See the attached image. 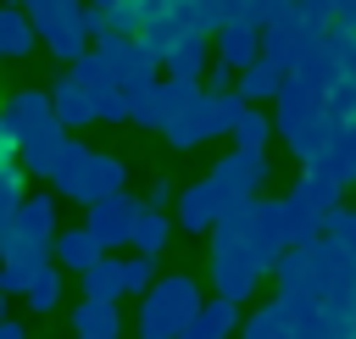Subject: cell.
I'll use <instances>...</instances> for the list:
<instances>
[{
    "mask_svg": "<svg viewBox=\"0 0 356 339\" xmlns=\"http://www.w3.org/2000/svg\"><path fill=\"white\" fill-rule=\"evenodd\" d=\"M206 50H211V39H184V44L161 61V67H167V78H189V83H200V78H206V67H211V56H206Z\"/></svg>",
    "mask_w": 356,
    "mask_h": 339,
    "instance_id": "cell-28",
    "label": "cell"
},
{
    "mask_svg": "<svg viewBox=\"0 0 356 339\" xmlns=\"http://www.w3.org/2000/svg\"><path fill=\"white\" fill-rule=\"evenodd\" d=\"M122 183H128V167L111 150H89L83 139L67 144V156H61V167L50 178V189L67 195V200H78L83 211L100 206V200H111V195H122Z\"/></svg>",
    "mask_w": 356,
    "mask_h": 339,
    "instance_id": "cell-1",
    "label": "cell"
},
{
    "mask_svg": "<svg viewBox=\"0 0 356 339\" xmlns=\"http://www.w3.org/2000/svg\"><path fill=\"white\" fill-rule=\"evenodd\" d=\"M95 50H100V61L111 67V78H117V89H122V94H134V89L156 83V67H161V61H156L139 39H117V33H106Z\"/></svg>",
    "mask_w": 356,
    "mask_h": 339,
    "instance_id": "cell-9",
    "label": "cell"
},
{
    "mask_svg": "<svg viewBox=\"0 0 356 339\" xmlns=\"http://www.w3.org/2000/svg\"><path fill=\"white\" fill-rule=\"evenodd\" d=\"M206 178L239 206V200H261V189H267V178H273V161H267V150H228Z\"/></svg>",
    "mask_w": 356,
    "mask_h": 339,
    "instance_id": "cell-7",
    "label": "cell"
},
{
    "mask_svg": "<svg viewBox=\"0 0 356 339\" xmlns=\"http://www.w3.org/2000/svg\"><path fill=\"white\" fill-rule=\"evenodd\" d=\"M67 72H72V78H78V89H83V94L95 100V111H100V100H111V94H122V89H117V78H111V67L100 61V50H89V56H78V61H72Z\"/></svg>",
    "mask_w": 356,
    "mask_h": 339,
    "instance_id": "cell-22",
    "label": "cell"
},
{
    "mask_svg": "<svg viewBox=\"0 0 356 339\" xmlns=\"http://www.w3.org/2000/svg\"><path fill=\"white\" fill-rule=\"evenodd\" d=\"M323 106H328V100H317L300 78H289L284 94L273 100V128L284 133V144H289V156H295L300 167L328 144V117H323Z\"/></svg>",
    "mask_w": 356,
    "mask_h": 339,
    "instance_id": "cell-3",
    "label": "cell"
},
{
    "mask_svg": "<svg viewBox=\"0 0 356 339\" xmlns=\"http://www.w3.org/2000/svg\"><path fill=\"white\" fill-rule=\"evenodd\" d=\"M273 133H278V128H273V117L250 106V111L234 122V133H228V139H234V150H267V139H273Z\"/></svg>",
    "mask_w": 356,
    "mask_h": 339,
    "instance_id": "cell-30",
    "label": "cell"
},
{
    "mask_svg": "<svg viewBox=\"0 0 356 339\" xmlns=\"http://www.w3.org/2000/svg\"><path fill=\"white\" fill-rule=\"evenodd\" d=\"M200 306H206L200 283L189 272H167L139 295V322L134 328H139V339H184V328L200 317Z\"/></svg>",
    "mask_w": 356,
    "mask_h": 339,
    "instance_id": "cell-2",
    "label": "cell"
},
{
    "mask_svg": "<svg viewBox=\"0 0 356 339\" xmlns=\"http://www.w3.org/2000/svg\"><path fill=\"white\" fill-rule=\"evenodd\" d=\"M6 300H11V295H6V283H0V322H6Z\"/></svg>",
    "mask_w": 356,
    "mask_h": 339,
    "instance_id": "cell-39",
    "label": "cell"
},
{
    "mask_svg": "<svg viewBox=\"0 0 356 339\" xmlns=\"http://www.w3.org/2000/svg\"><path fill=\"white\" fill-rule=\"evenodd\" d=\"M0 339H28V328H22L17 317H6V322H0Z\"/></svg>",
    "mask_w": 356,
    "mask_h": 339,
    "instance_id": "cell-38",
    "label": "cell"
},
{
    "mask_svg": "<svg viewBox=\"0 0 356 339\" xmlns=\"http://www.w3.org/2000/svg\"><path fill=\"white\" fill-rule=\"evenodd\" d=\"M122 283H128V295H145V289L156 283V256L128 250V256H122Z\"/></svg>",
    "mask_w": 356,
    "mask_h": 339,
    "instance_id": "cell-32",
    "label": "cell"
},
{
    "mask_svg": "<svg viewBox=\"0 0 356 339\" xmlns=\"http://www.w3.org/2000/svg\"><path fill=\"white\" fill-rule=\"evenodd\" d=\"M350 328H356V300H350Z\"/></svg>",
    "mask_w": 356,
    "mask_h": 339,
    "instance_id": "cell-40",
    "label": "cell"
},
{
    "mask_svg": "<svg viewBox=\"0 0 356 339\" xmlns=\"http://www.w3.org/2000/svg\"><path fill=\"white\" fill-rule=\"evenodd\" d=\"M300 11H306L312 22H323V28L339 22V0H300Z\"/></svg>",
    "mask_w": 356,
    "mask_h": 339,
    "instance_id": "cell-35",
    "label": "cell"
},
{
    "mask_svg": "<svg viewBox=\"0 0 356 339\" xmlns=\"http://www.w3.org/2000/svg\"><path fill=\"white\" fill-rule=\"evenodd\" d=\"M0 6H22V0H0Z\"/></svg>",
    "mask_w": 356,
    "mask_h": 339,
    "instance_id": "cell-41",
    "label": "cell"
},
{
    "mask_svg": "<svg viewBox=\"0 0 356 339\" xmlns=\"http://www.w3.org/2000/svg\"><path fill=\"white\" fill-rule=\"evenodd\" d=\"M172 200H178V189H172L167 178H156V183H150V195H145V206H156V211H167Z\"/></svg>",
    "mask_w": 356,
    "mask_h": 339,
    "instance_id": "cell-36",
    "label": "cell"
},
{
    "mask_svg": "<svg viewBox=\"0 0 356 339\" xmlns=\"http://www.w3.org/2000/svg\"><path fill=\"white\" fill-rule=\"evenodd\" d=\"M33 272H39V267H0V283H6V295H28Z\"/></svg>",
    "mask_w": 356,
    "mask_h": 339,
    "instance_id": "cell-33",
    "label": "cell"
},
{
    "mask_svg": "<svg viewBox=\"0 0 356 339\" xmlns=\"http://www.w3.org/2000/svg\"><path fill=\"white\" fill-rule=\"evenodd\" d=\"M256 283H261V272H256L245 256H217V250H211V289H217L222 300L239 306V300L256 295Z\"/></svg>",
    "mask_w": 356,
    "mask_h": 339,
    "instance_id": "cell-14",
    "label": "cell"
},
{
    "mask_svg": "<svg viewBox=\"0 0 356 339\" xmlns=\"http://www.w3.org/2000/svg\"><path fill=\"white\" fill-rule=\"evenodd\" d=\"M22 200H28V172H22V161H11V167H0V245H6Z\"/></svg>",
    "mask_w": 356,
    "mask_h": 339,
    "instance_id": "cell-27",
    "label": "cell"
},
{
    "mask_svg": "<svg viewBox=\"0 0 356 339\" xmlns=\"http://www.w3.org/2000/svg\"><path fill=\"white\" fill-rule=\"evenodd\" d=\"M228 195L211 183V178H195V183H184L178 189V200H172V217H178V228L184 233H211L222 217H228Z\"/></svg>",
    "mask_w": 356,
    "mask_h": 339,
    "instance_id": "cell-10",
    "label": "cell"
},
{
    "mask_svg": "<svg viewBox=\"0 0 356 339\" xmlns=\"http://www.w3.org/2000/svg\"><path fill=\"white\" fill-rule=\"evenodd\" d=\"M61 283H67V272L56 267V261H44L39 272H33V283H28V311H39V317H50L56 306H61Z\"/></svg>",
    "mask_w": 356,
    "mask_h": 339,
    "instance_id": "cell-29",
    "label": "cell"
},
{
    "mask_svg": "<svg viewBox=\"0 0 356 339\" xmlns=\"http://www.w3.org/2000/svg\"><path fill=\"white\" fill-rule=\"evenodd\" d=\"M50 106H56V122H61V128H89V122H100V117H95V100L78 89L72 72L50 78Z\"/></svg>",
    "mask_w": 356,
    "mask_h": 339,
    "instance_id": "cell-17",
    "label": "cell"
},
{
    "mask_svg": "<svg viewBox=\"0 0 356 339\" xmlns=\"http://www.w3.org/2000/svg\"><path fill=\"white\" fill-rule=\"evenodd\" d=\"M128 295V283H122V256H100L89 272H83V300H106V306H117Z\"/></svg>",
    "mask_w": 356,
    "mask_h": 339,
    "instance_id": "cell-23",
    "label": "cell"
},
{
    "mask_svg": "<svg viewBox=\"0 0 356 339\" xmlns=\"http://www.w3.org/2000/svg\"><path fill=\"white\" fill-rule=\"evenodd\" d=\"M11 161H17V133H11V122L0 111V167H11Z\"/></svg>",
    "mask_w": 356,
    "mask_h": 339,
    "instance_id": "cell-37",
    "label": "cell"
},
{
    "mask_svg": "<svg viewBox=\"0 0 356 339\" xmlns=\"http://www.w3.org/2000/svg\"><path fill=\"white\" fill-rule=\"evenodd\" d=\"M0 111H6L11 133H17V144H22V139H33V133H44V128H56L50 89H11V94L0 100Z\"/></svg>",
    "mask_w": 356,
    "mask_h": 339,
    "instance_id": "cell-11",
    "label": "cell"
},
{
    "mask_svg": "<svg viewBox=\"0 0 356 339\" xmlns=\"http://www.w3.org/2000/svg\"><path fill=\"white\" fill-rule=\"evenodd\" d=\"M100 256H106V250H100V239H95L83 222H78V228H61V233H56V250H50V261H56L61 272H78V278H83Z\"/></svg>",
    "mask_w": 356,
    "mask_h": 339,
    "instance_id": "cell-13",
    "label": "cell"
},
{
    "mask_svg": "<svg viewBox=\"0 0 356 339\" xmlns=\"http://www.w3.org/2000/svg\"><path fill=\"white\" fill-rule=\"evenodd\" d=\"M72 339H122V317L106 300H78L72 306Z\"/></svg>",
    "mask_w": 356,
    "mask_h": 339,
    "instance_id": "cell-19",
    "label": "cell"
},
{
    "mask_svg": "<svg viewBox=\"0 0 356 339\" xmlns=\"http://www.w3.org/2000/svg\"><path fill=\"white\" fill-rule=\"evenodd\" d=\"M56 233H61L56 195H28L11 233H6V245H0V267H44L50 250H56Z\"/></svg>",
    "mask_w": 356,
    "mask_h": 339,
    "instance_id": "cell-5",
    "label": "cell"
},
{
    "mask_svg": "<svg viewBox=\"0 0 356 339\" xmlns=\"http://www.w3.org/2000/svg\"><path fill=\"white\" fill-rule=\"evenodd\" d=\"M128 122H134V128H156V133L167 128V94H161V78L128 94Z\"/></svg>",
    "mask_w": 356,
    "mask_h": 339,
    "instance_id": "cell-25",
    "label": "cell"
},
{
    "mask_svg": "<svg viewBox=\"0 0 356 339\" xmlns=\"http://www.w3.org/2000/svg\"><path fill=\"white\" fill-rule=\"evenodd\" d=\"M284 83H289V72H284V67H273V61H256V67H245V72H239V94H245L250 106L278 100V94H284Z\"/></svg>",
    "mask_w": 356,
    "mask_h": 339,
    "instance_id": "cell-24",
    "label": "cell"
},
{
    "mask_svg": "<svg viewBox=\"0 0 356 339\" xmlns=\"http://www.w3.org/2000/svg\"><path fill=\"white\" fill-rule=\"evenodd\" d=\"M323 39H328V28L312 22V17L295 6L289 17H278V22L261 28V61H273V67H284V72H300V67L323 50Z\"/></svg>",
    "mask_w": 356,
    "mask_h": 339,
    "instance_id": "cell-6",
    "label": "cell"
},
{
    "mask_svg": "<svg viewBox=\"0 0 356 339\" xmlns=\"http://www.w3.org/2000/svg\"><path fill=\"white\" fill-rule=\"evenodd\" d=\"M39 44L56 56V61H78V56H89L95 50V39H89V28H83V11H72V17H61V22H50L44 33H39Z\"/></svg>",
    "mask_w": 356,
    "mask_h": 339,
    "instance_id": "cell-15",
    "label": "cell"
},
{
    "mask_svg": "<svg viewBox=\"0 0 356 339\" xmlns=\"http://www.w3.org/2000/svg\"><path fill=\"white\" fill-rule=\"evenodd\" d=\"M306 172H317V178H334L339 189L345 183H356V128H339V133H328V144L306 161Z\"/></svg>",
    "mask_w": 356,
    "mask_h": 339,
    "instance_id": "cell-12",
    "label": "cell"
},
{
    "mask_svg": "<svg viewBox=\"0 0 356 339\" xmlns=\"http://www.w3.org/2000/svg\"><path fill=\"white\" fill-rule=\"evenodd\" d=\"M139 211H145V200H134V195L122 189V195H111V200L89 206L83 228H89V233L100 239V250L111 256V250H128V245H134V222H139Z\"/></svg>",
    "mask_w": 356,
    "mask_h": 339,
    "instance_id": "cell-8",
    "label": "cell"
},
{
    "mask_svg": "<svg viewBox=\"0 0 356 339\" xmlns=\"http://www.w3.org/2000/svg\"><path fill=\"white\" fill-rule=\"evenodd\" d=\"M339 183L334 178H317V172H306L284 200H278V217H284V239H289V250H300V245H317L323 239V228H328V217L339 211Z\"/></svg>",
    "mask_w": 356,
    "mask_h": 339,
    "instance_id": "cell-4",
    "label": "cell"
},
{
    "mask_svg": "<svg viewBox=\"0 0 356 339\" xmlns=\"http://www.w3.org/2000/svg\"><path fill=\"white\" fill-rule=\"evenodd\" d=\"M161 139L172 144V150H195V144H206V139H217V122H211V94L195 106V111H184V117H172L167 128H161Z\"/></svg>",
    "mask_w": 356,
    "mask_h": 339,
    "instance_id": "cell-18",
    "label": "cell"
},
{
    "mask_svg": "<svg viewBox=\"0 0 356 339\" xmlns=\"http://www.w3.org/2000/svg\"><path fill=\"white\" fill-rule=\"evenodd\" d=\"M39 44V28L28 22L22 6H0V61H22Z\"/></svg>",
    "mask_w": 356,
    "mask_h": 339,
    "instance_id": "cell-20",
    "label": "cell"
},
{
    "mask_svg": "<svg viewBox=\"0 0 356 339\" xmlns=\"http://www.w3.org/2000/svg\"><path fill=\"white\" fill-rule=\"evenodd\" d=\"M167 239H172V217L156 211V206H145L139 222H134V245H128V250H139V256H161Z\"/></svg>",
    "mask_w": 356,
    "mask_h": 339,
    "instance_id": "cell-26",
    "label": "cell"
},
{
    "mask_svg": "<svg viewBox=\"0 0 356 339\" xmlns=\"http://www.w3.org/2000/svg\"><path fill=\"white\" fill-rule=\"evenodd\" d=\"M134 6H139V22H145V28H156V22H167V17H172V6H178V0H134Z\"/></svg>",
    "mask_w": 356,
    "mask_h": 339,
    "instance_id": "cell-34",
    "label": "cell"
},
{
    "mask_svg": "<svg viewBox=\"0 0 356 339\" xmlns=\"http://www.w3.org/2000/svg\"><path fill=\"white\" fill-rule=\"evenodd\" d=\"M22 11H28V22L44 33L50 22H61V17H72V11H83V0H22Z\"/></svg>",
    "mask_w": 356,
    "mask_h": 339,
    "instance_id": "cell-31",
    "label": "cell"
},
{
    "mask_svg": "<svg viewBox=\"0 0 356 339\" xmlns=\"http://www.w3.org/2000/svg\"><path fill=\"white\" fill-rule=\"evenodd\" d=\"M234 328H239V306L222 300V295H211L200 306V317L184 328V339H234Z\"/></svg>",
    "mask_w": 356,
    "mask_h": 339,
    "instance_id": "cell-21",
    "label": "cell"
},
{
    "mask_svg": "<svg viewBox=\"0 0 356 339\" xmlns=\"http://www.w3.org/2000/svg\"><path fill=\"white\" fill-rule=\"evenodd\" d=\"M217 61L234 67V72L256 67V61H261V28H256V22H228V28L217 33Z\"/></svg>",
    "mask_w": 356,
    "mask_h": 339,
    "instance_id": "cell-16",
    "label": "cell"
}]
</instances>
